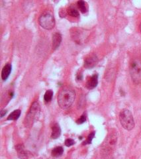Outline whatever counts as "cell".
Instances as JSON below:
<instances>
[{
	"mask_svg": "<svg viewBox=\"0 0 141 159\" xmlns=\"http://www.w3.org/2000/svg\"><path fill=\"white\" fill-rule=\"evenodd\" d=\"M75 98V92L70 87H64L58 94V104L60 108L68 109L71 106Z\"/></svg>",
	"mask_w": 141,
	"mask_h": 159,
	"instance_id": "obj_1",
	"label": "cell"
},
{
	"mask_svg": "<svg viewBox=\"0 0 141 159\" xmlns=\"http://www.w3.org/2000/svg\"><path fill=\"white\" fill-rule=\"evenodd\" d=\"M129 72L134 84L141 83V59L135 58L132 60L129 66Z\"/></svg>",
	"mask_w": 141,
	"mask_h": 159,
	"instance_id": "obj_2",
	"label": "cell"
},
{
	"mask_svg": "<svg viewBox=\"0 0 141 159\" xmlns=\"http://www.w3.org/2000/svg\"><path fill=\"white\" fill-rule=\"evenodd\" d=\"M120 123L124 129L130 131L134 127V121L132 113L127 109H124L119 113Z\"/></svg>",
	"mask_w": 141,
	"mask_h": 159,
	"instance_id": "obj_3",
	"label": "cell"
},
{
	"mask_svg": "<svg viewBox=\"0 0 141 159\" xmlns=\"http://www.w3.org/2000/svg\"><path fill=\"white\" fill-rule=\"evenodd\" d=\"M40 111V107L39 104L37 102H34L30 106L28 113L26 115L25 121H24L26 125L30 126L32 125L34 121L39 116Z\"/></svg>",
	"mask_w": 141,
	"mask_h": 159,
	"instance_id": "obj_4",
	"label": "cell"
},
{
	"mask_svg": "<svg viewBox=\"0 0 141 159\" xmlns=\"http://www.w3.org/2000/svg\"><path fill=\"white\" fill-rule=\"evenodd\" d=\"M38 23L42 28L46 30H51L55 26L54 17L49 13L42 14L38 19Z\"/></svg>",
	"mask_w": 141,
	"mask_h": 159,
	"instance_id": "obj_5",
	"label": "cell"
},
{
	"mask_svg": "<svg viewBox=\"0 0 141 159\" xmlns=\"http://www.w3.org/2000/svg\"><path fill=\"white\" fill-rule=\"evenodd\" d=\"M117 141V134L116 132H112L108 136L105 141V148L111 150L115 147Z\"/></svg>",
	"mask_w": 141,
	"mask_h": 159,
	"instance_id": "obj_6",
	"label": "cell"
},
{
	"mask_svg": "<svg viewBox=\"0 0 141 159\" xmlns=\"http://www.w3.org/2000/svg\"><path fill=\"white\" fill-rule=\"evenodd\" d=\"M98 58L95 54H91L84 59V67L86 69H92L97 65Z\"/></svg>",
	"mask_w": 141,
	"mask_h": 159,
	"instance_id": "obj_7",
	"label": "cell"
},
{
	"mask_svg": "<svg viewBox=\"0 0 141 159\" xmlns=\"http://www.w3.org/2000/svg\"><path fill=\"white\" fill-rule=\"evenodd\" d=\"M98 84V74H94L87 80L86 83V87L89 90H92L97 86Z\"/></svg>",
	"mask_w": 141,
	"mask_h": 159,
	"instance_id": "obj_8",
	"label": "cell"
},
{
	"mask_svg": "<svg viewBox=\"0 0 141 159\" xmlns=\"http://www.w3.org/2000/svg\"><path fill=\"white\" fill-rule=\"evenodd\" d=\"M11 69H12V66L11 64L7 63L4 66L1 71L2 80L5 81V80H6L8 78H9L10 74H11Z\"/></svg>",
	"mask_w": 141,
	"mask_h": 159,
	"instance_id": "obj_9",
	"label": "cell"
},
{
	"mask_svg": "<svg viewBox=\"0 0 141 159\" xmlns=\"http://www.w3.org/2000/svg\"><path fill=\"white\" fill-rule=\"evenodd\" d=\"M62 42V35L59 33H56L52 36V48L56 50L60 47Z\"/></svg>",
	"mask_w": 141,
	"mask_h": 159,
	"instance_id": "obj_10",
	"label": "cell"
},
{
	"mask_svg": "<svg viewBox=\"0 0 141 159\" xmlns=\"http://www.w3.org/2000/svg\"><path fill=\"white\" fill-rule=\"evenodd\" d=\"M61 135V129L60 125L58 123H55L52 127V133H51V139H56Z\"/></svg>",
	"mask_w": 141,
	"mask_h": 159,
	"instance_id": "obj_11",
	"label": "cell"
},
{
	"mask_svg": "<svg viewBox=\"0 0 141 159\" xmlns=\"http://www.w3.org/2000/svg\"><path fill=\"white\" fill-rule=\"evenodd\" d=\"M17 154L21 159H28V156L23 144H18L15 146Z\"/></svg>",
	"mask_w": 141,
	"mask_h": 159,
	"instance_id": "obj_12",
	"label": "cell"
},
{
	"mask_svg": "<svg viewBox=\"0 0 141 159\" xmlns=\"http://www.w3.org/2000/svg\"><path fill=\"white\" fill-rule=\"evenodd\" d=\"M21 111L20 109H16V110L13 111L11 114L9 115V117H7L8 121H16L19 119L21 115Z\"/></svg>",
	"mask_w": 141,
	"mask_h": 159,
	"instance_id": "obj_13",
	"label": "cell"
},
{
	"mask_svg": "<svg viewBox=\"0 0 141 159\" xmlns=\"http://www.w3.org/2000/svg\"><path fill=\"white\" fill-rule=\"evenodd\" d=\"M64 152V148H63L62 146H56L54 148H53V150H52V156H54V157H58V156H60Z\"/></svg>",
	"mask_w": 141,
	"mask_h": 159,
	"instance_id": "obj_14",
	"label": "cell"
},
{
	"mask_svg": "<svg viewBox=\"0 0 141 159\" xmlns=\"http://www.w3.org/2000/svg\"><path fill=\"white\" fill-rule=\"evenodd\" d=\"M77 5L78 9L82 13H85L87 11V7L86 3L84 1H78L77 2Z\"/></svg>",
	"mask_w": 141,
	"mask_h": 159,
	"instance_id": "obj_15",
	"label": "cell"
},
{
	"mask_svg": "<svg viewBox=\"0 0 141 159\" xmlns=\"http://www.w3.org/2000/svg\"><path fill=\"white\" fill-rule=\"evenodd\" d=\"M68 13L69 15L73 17H79V15L78 11H77V10L75 9L74 7H73V6H70V7L68 8Z\"/></svg>",
	"mask_w": 141,
	"mask_h": 159,
	"instance_id": "obj_16",
	"label": "cell"
},
{
	"mask_svg": "<svg viewBox=\"0 0 141 159\" xmlns=\"http://www.w3.org/2000/svg\"><path fill=\"white\" fill-rule=\"evenodd\" d=\"M53 96V92L51 90H47L44 96V100L46 102H49L52 100Z\"/></svg>",
	"mask_w": 141,
	"mask_h": 159,
	"instance_id": "obj_17",
	"label": "cell"
},
{
	"mask_svg": "<svg viewBox=\"0 0 141 159\" xmlns=\"http://www.w3.org/2000/svg\"><path fill=\"white\" fill-rule=\"evenodd\" d=\"M94 136H95V132H91V133L88 135V137H87L86 141H85L83 142V145H84V144H91V141H92V140L94 137Z\"/></svg>",
	"mask_w": 141,
	"mask_h": 159,
	"instance_id": "obj_18",
	"label": "cell"
},
{
	"mask_svg": "<svg viewBox=\"0 0 141 159\" xmlns=\"http://www.w3.org/2000/svg\"><path fill=\"white\" fill-rule=\"evenodd\" d=\"M85 121H86V115L85 114H83L81 115V116L79 117V118L77 119L76 121V122L77 124H82L83 123L85 122Z\"/></svg>",
	"mask_w": 141,
	"mask_h": 159,
	"instance_id": "obj_19",
	"label": "cell"
},
{
	"mask_svg": "<svg viewBox=\"0 0 141 159\" xmlns=\"http://www.w3.org/2000/svg\"><path fill=\"white\" fill-rule=\"evenodd\" d=\"M75 143V141H73V139H66V141H65V142H64L65 145H66V146H68V147H69V146H71L73 145V144H74Z\"/></svg>",
	"mask_w": 141,
	"mask_h": 159,
	"instance_id": "obj_20",
	"label": "cell"
},
{
	"mask_svg": "<svg viewBox=\"0 0 141 159\" xmlns=\"http://www.w3.org/2000/svg\"><path fill=\"white\" fill-rule=\"evenodd\" d=\"M82 79H83L82 74H81V73L77 74V76H76V80H77V81H81V80H82Z\"/></svg>",
	"mask_w": 141,
	"mask_h": 159,
	"instance_id": "obj_21",
	"label": "cell"
},
{
	"mask_svg": "<svg viewBox=\"0 0 141 159\" xmlns=\"http://www.w3.org/2000/svg\"><path fill=\"white\" fill-rule=\"evenodd\" d=\"M6 113H7V110L6 109H3L1 111V117H3L4 115H5Z\"/></svg>",
	"mask_w": 141,
	"mask_h": 159,
	"instance_id": "obj_22",
	"label": "cell"
},
{
	"mask_svg": "<svg viewBox=\"0 0 141 159\" xmlns=\"http://www.w3.org/2000/svg\"><path fill=\"white\" fill-rule=\"evenodd\" d=\"M140 33H141V23L140 25Z\"/></svg>",
	"mask_w": 141,
	"mask_h": 159,
	"instance_id": "obj_23",
	"label": "cell"
}]
</instances>
